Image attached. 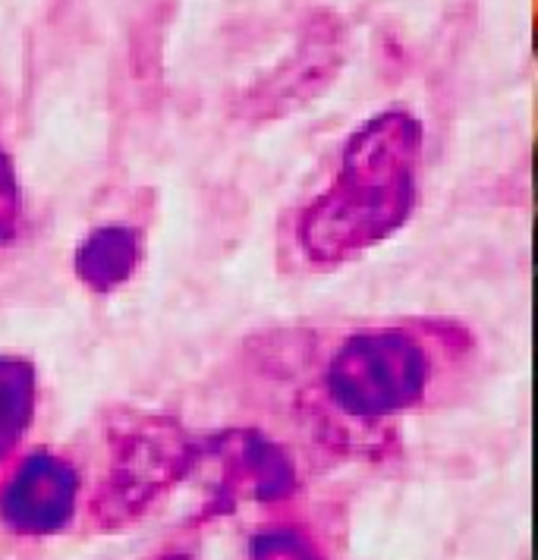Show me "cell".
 Here are the masks:
<instances>
[{"mask_svg":"<svg viewBox=\"0 0 538 560\" xmlns=\"http://www.w3.org/2000/svg\"><path fill=\"white\" fill-rule=\"evenodd\" d=\"M334 407L356 419H382L419 404L429 357L407 331L353 334L328 365Z\"/></svg>","mask_w":538,"mask_h":560,"instance_id":"2","label":"cell"},{"mask_svg":"<svg viewBox=\"0 0 538 560\" xmlns=\"http://www.w3.org/2000/svg\"><path fill=\"white\" fill-rule=\"evenodd\" d=\"M35 412V369L16 357H0V463L23 441Z\"/></svg>","mask_w":538,"mask_h":560,"instance_id":"6","label":"cell"},{"mask_svg":"<svg viewBox=\"0 0 538 560\" xmlns=\"http://www.w3.org/2000/svg\"><path fill=\"white\" fill-rule=\"evenodd\" d=\"M221 444L227 447V454H224L227 466L243 482L239 488L249 491L258 501H278V498H286L296 488L293 463L268 438H261L256 432H243L224 438Z\"/></svg>","mask_w":538,"mask_h":560,"instance_id":"4","label":"cell"},{"mask_svg":"<svg viewBox=\"0 0 538 560\" xmlns=\"http://www.w3.org/2000/svg\"><path fill=\"white\" fill-rule=\"evenodd\" d=\"M422 124L410 110H385L350 136L340 174L300 218L296 240L315 261H347L400 230L416 202Z\"/></svg>","mask_w":538,"mask_h":560,"instance_id":"1","label":"cell"},{"mask_svg":"<svg viewBox=\"0 0 538 560\" xmlns=\"http://www.w3.org/2000/svg\"><path fill=\"white\" fill-rule=\"evenodd\" d=\"M20 183L7 152H0V243H10L20 230Z\"/></svg>","mask_w":538,"mask_h":560,"instance_id":"8","label":"cell"},{"mask_svg":"<svg viewBox=\"0 0 538 560\" xmlns=\"http://www.w3.org/2000/svg\"><path fill=\"white\" fill-rule=\"evenodd\" d=\"M79 476L67 459L32 454L0 494V520L23 535L60 533L77 513Z\"/></svg>","mask_w":538,"mask_h":560,"instance_id":"3","label":"cell"},{"mask_svg":"<svg viewBox=\"0 0 538 560\" xmlns=\"http://www.w3.org/2000/svg\"><path fill=\"white\" fill-rule=\"evenodd\" d=\"M253 560H325L308 535L296 529H265L253 538Z\"/></svg>","mask_w":538,"mask_h":560,"instance_id":"7","label":"cell"},{"mask_svg":"<svg viewBox=\"0 0 538 560\" xmlns=\"http://www.w3.org/2000/svg\"><path fill=\"white\" fill-rule=\"evenodd\" d=\"M142 258V236L132 228H110L92 230L77 253V275L79 280L95 290V293H110L120 283H127Z\"/></svg>","mask_w":538,"mask_h":560,"instance_id":"5","label":"cell"}]
</instances>
